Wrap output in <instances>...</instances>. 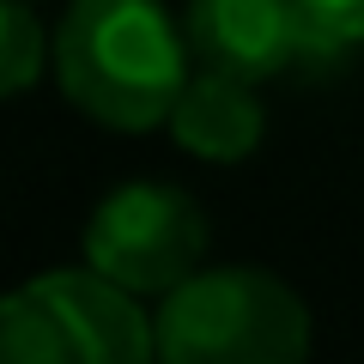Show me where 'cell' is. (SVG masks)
I'll return each instance as SVG.
<instances>
[{
  "label": "cell",
  "instance_id": "1",
  "mask_svg": "<svg viewBox=\"0 0 364 364\" xmlns=\"http://www.w3.org/2000/svg\"><path fill=\"white\" fill-rule=\"evenodd\" d=\"M188 31L164 0H73L55 25V85L109 134L164 128L188 85Z\"/></svg>",
  "mask_w": 364,
  "mask_h": 364
},
{
  "label": "cell",
  "instance_id": "2",
  "mask_svg": "<svg viewBox=\"0 0 364 364\" xmlns=\"http://www.w3.org/2000/svg\"><path fill=\"white\" fill-rule=\"evenodd\" d=\"M310 310L267 267H200L158 298V358L170 364H298Z\"/></svg>",
  "mask_w": 364,
  "mask_h": 364
},
{
  "label": "cell",
  "instance_id": "3",
  "mask_svg": "<svg viewBox=\"0 0 364 364\" xmlns=\"http://www.w3.org/2000/svg\"><path fill=\"white\" fill-rule=\"evenodd\" d=\"M0 358L6 364H146L158 358V316L140 291L85 267L37 273L0 304Z\"/></svg>",
  "mask_w": 364,
  "mask_h": 364
},
{
  "label": "cell",
  "instance_id": "4",
  "mask_svg": "<svg viewBox=\"0 0 364 364\" xmlns=\"http://www.w3.org/2000/svg\"><path fill=\"white\" fill-rule=\"evenodd\" d=\"M207 255V213L170 182H128L85 219V261L140 298H164Z\"/></svg>",
  "mask_w": 364,
  "mask_h": 364
},
{
  "label": "cell",
  "instance_id": "5",
  "mask_svg": "<svg viewBox=\"0 0 364 364\" xmlns=\"http://www.w3.org/2000/svg\"><path fill=\"white\" fill-rule=\"evenodd\" d=\"M182 31H188V49H195L200 67L237 73L249 85H267V79L291 73L304 61L340 55L310 25L304 0H188Z\"/></svg>",
  "mask_w": 364,
  "mask_h": 364
},
{
  "label": "cell",
  "instance_id": "6",
  "mask_svg": "<svg viewBox=\"0 0 364 364\" xmlns=\"http://www.w3.org/2000/svg\"><path fill=\"white\" fill-rule=\"evenodd\" d=\"M170 140L182 152L207 158V164H243L261 146V128H267V109H261L255 85L237 73H219V67H200L188 73V85L176 91V109H170Z\"/></svg>",
  "mask_w": 364,
  "mask_h": 364
},
{
  "label": "cell",
  "instance_id": "7",
  "mask_svg": "<svg viewBox=\"0 0 364 364\" xmlns=\"http://www.w3.org/2000/svg\"><path fill=\"white\" fill-rule=\"evenodd\" d=\"M49 61H55V37L37 25L31 0H0V91L6 97L31 91Z\"/></svg>",
  "mask_w": 364,
  "mask_h": 364
},
{
  "label": "cell",
  "instance_id": "8",
  "mask_svg": "<svg viewBox=\"0 0 364 364\" xmlns=\"http://www.w3.org/2000/svg\"><path fill=\"white\" fill-rule=\"evenodd\" d=\"M304 6L334 49H364V0H304Z\"/></svg>",
  "mask_w": 364,
  "mask_h": 364
}]
</instances>
